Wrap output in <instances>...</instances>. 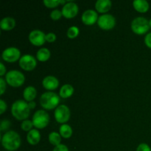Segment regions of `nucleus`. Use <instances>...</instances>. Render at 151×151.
I'll return each mask as SVG.
<instances>
[{
    "mask_svg": "<svg viewBox=\"0 0 151 151\" xmlns=\"http://www.w3.org/2000/svg\"><path fill=\"white\" fill-rule=\"evenodd\" d=\"M134 9L139 13H145L149 10V3L146 0H134L133 1Z\"/></svg>",
    "mask_w": 151,
    "mask_h": 151,
    "instance_id": "18",
    "label": "nucleus"
},
{
    "mask_svg": "<svg viewBox=\"0 0 151 151\" xmlns=\"http://www.w3.org/2000/svg\"><path fill=\"white\" fill-rule=\"evenodd\" d=\"M44 5L49 8H54L60 4V0H44Z\"/></svg>",
    "mask_w": 151,
    "mask_h": 151,
    "instance_id": "26",
    "label": "nucleus"
},
{
    "mask_svg": "<svg viewBox=\"0 0 151 151\" xmlns=\"http://www.w3.org/2000/svg\"><path fill=\"white\" fill-rule=\"evenodd\" d=\"M29 109L28 103L23 100H16L11 106V114L18 120H25L29 115Z\"/></svg>",
    "mask_w": 151,
    "mask_h": 151,
    "instance_id": "2",
    "label": "nucleus"
},
{
    "mask_svg": "<svg viewBox=\"0 0 151 151\" xmlns=\"http://www.w3.org/2000/svg\"><path fill=\"white\" fill-rule=\"evenodd\" d=\"M37 91L35 87L32 86L26 87L23 91V97L25 101H27L28 103L31 101H33L34 99L36 97Z\"/></svg>",
    "mask_w": 151,
    "mask_h": 151,
    "instance_id": "19",
    "label": "nucleus"
},
{
    "mask_svg": "<svg viewBox=\"0 0 151 151\" xmlns=\"http://www.w3.org/2000/svg\"><path fill=\"white\" fill-rule=\"evenodd\" d=\"M42 85L44 88L50 91L55 90L59 86V81L57 78L52 75H48L43 79Z\"/></svg>",
    "mask_w": 151,
    "mask_h": 151,
    "instance_id": "14",
    "label": "nucleus"
},
{
    "mask_svg": "<svg viewBox=\"0 0 151 151\" xmlns=\"http://www.w3.org/2000/svg\"><path fill=\"white\" fill-rule=\"evenodd\" d=\"M6 90V83L5 81L2 78H0V94L2 95Z\"/></svg>",
    "mask_w": 151,
    "mask_h": 151,
    "instance_id": "31",
    "label": "nucleus"
},
{
    "mask_svg": "<svg viewBox=\"0 0 151 151\" xmlns=\"http://www.w3.org/2000/svg\"><path fill=\"white\" fill-rule=\"evenodd\" d=\"M28 106H29V109H34L35 108V106H36V103H35L34 101H31L28 103Z\"/></svg>",
    "mask_w": 151,
    "mask_h": 151,
    "instance_id": "36",
    "label": "nucleus"
},
{
    "mask_svg": "<svg viewBox=\"0 0 151 151\" xmlns=\"http://www.w3.org/2000/svg\"><path fill=\"white\" fill-rule=\"evenodd\" d=\"M98 18L97 12L91 9H88L83 12L81 19L86 25H93L96 22H97Z\"/></svg>",
    "mask_w": 151,
    "mask_h": 151,
    "instance_id": "13",
    "label": "nucleus"
},
{
    "mask_svg": "<svg viewBox=\"0 0 151 151\" xmlns=\"http://www.w3.org/2000/svg\"><path fill=\"white\" fill-rule=\"evenodd\" d=\"M56 38V35L54 33V32H49L46 35V41L49 43H53L55 41Z\"/></svg>",
    "mask_w": 151,
    "mask_h": 151,
    "instance_id": "29",
    "label": "nucleus"
},
{
    "mask_svg": "<svg viewBox=\"0 0 151 151\" xmlns=\"http://www.w3.org/2000/svg\"><path fill=\"white\" fill-rule=\"evenodd\" d=\"M49 142L50 144L54 145L55 147L60 145L61 142V136L60 134L57 132H52L49 134Z\"/></svg>",
    "mask_w": 151,
    "mask_h": 151,
    "instance_id": "23",
    "label": "nucleus"
},
{
    "mask_svg": "<svg viewBox=\"0 0 151 151\" xmlns=\"http://www.w3.org/2000/svg\"><path fill=\"white\" fill-rule=\"evenodd\" d=\"M33 123H32V121L29 120V119H25L22 122V123L21 124V128L23 131H30L32 129V127H33Z\"/></svg>",
    "mask_w": 151,
    "mask_h": 151,
    "instance_id": "25",
    "label": "nucleus"
},
{
    "mask_svg": "<svg viewBox=\"0 0 151 151\" xmlns=\"http://www.w3.org/2000/svg\"><path fill=\"white\" fill-rule=\"evenodd\" d=\"M70 110L66 105H60L55 110V119L58 123L64 124L70 118Z\"/></svg>",
    "mask_w": 151,
    "mask_h": 151,
    "instance_id": "7",
    "label": "nucleus"
},
{
    "mask_svg": "<svg viewBox=\"0 0 151 151\" xmlns=\"http://www.w3.org/2000/svg\"><path fill=\"white\" fill-rule=\"evenodd\" d=\"M145 44L148 48L151 49V32H149L145 37Z\"/></svg>",
    "mask_w": 151,
    "mask_h": 151,
    "instance_id": "32",
    "label": "nucleus"
},
{
    "mask_svg": "<svg viewBox=\"0 0 151 151\" xmlns=\"http://www.w3.org/2000/svg\"><path fill=\"white\" fill-rule=\"evenodd\" d=\"M1 145L5 150L15 151L21 145V138L19 134L14 131L5 132L1 138Z\"/></svg>",
    "mask_w": 151,
    "mask_h": 151,
    "instance_id": "1",
    "label": "nucleus"
},
{
    "mask_svg": "<svg viewBox=\"0 0 151 151\" xmlns=\"http://www.w3.org/2000/svg\"><path fill=\"white\" fill-rule=\"evenodd\" d=\"M28 38L31 44L39 47L45 43L46 35L44 32L39 30V29H34L29 32Z\"/></svg>",
    "mask_w": 151,
    "mask_h": 151,
    "instance_id": "12",
    "label": "nucleus"
},
{
    "mask_svg": "<svg viewBox=\"0 0 151 151\" xmlns=\"http://www.w3.org/2000/svg\"><path fill=\"white\" fill-rule=\"evenodd\" d=\"M5 81L10 86L19 87L24 83L25 77L20 71L10 70L6 74Z\"/></svg>",
    "mask_w": 151,
    "mask_h": 151,
    "instance_id": "5",
    "label": "nucleus"
},
{
    "mask_svg": "<svg viewBox=\"0 0 151 151\" xmlns=\"http://www.w3.org/2000/svg\"><path fill=\"white\" fill-rule=\"evenodd\" d=\"M60 103V97L53 91H47L41 94L40 97V104L47 110L56 109Z\"/></svg>",
    "mask_w": 151,
    "mask_h": 151,
    "instance_id": "3",
    "label": "nucleus"
},
{
    "mask_svg": "<svg viewBox=\"0 0 151 151\" xmlns=\"http://www.w3.org/2000/svg\"><path fill=\"white\" fill-rule=\"evenodd\" d=\"M137 151H151V148L150 146L146 143H141L137 147Z\"/></svg>",
    "mask_w": 151,
    "mask_h": 151,
    "instance_id": "30",
    "label": "nucleus"
},
{
    "mask_svg": "<svg viewBox=\"0 0 151 151\" xmlns=\"http://www.w3.org/2000/svg\"><path fill=\"white\" fill-rule=\"evenodd\" d=\"M97 24L101 29L109 30L113 29L116 25V19L111 14H103L98 18Z\"/></svg>",
    "mask_w": 151,
    "mask_h": 151,
    "instance_id": "8",
    "label": "nucleus"
},
{
    "mask_svg": "<svg viewBox=\"0 0 151 151\" xmlns=\"http://www.w3.org/2000/svg\"><path fill=\"white\" fill-rule=\"evenodd\" d=\"M52 151H69V149H68L67 146L66 145H63V144H60L59 145L55 147Z\"/></svg>",
    "mask_w": 151,
    "mask_h": 151,
    "instance_id": "33",
    "label": "nucleus"
},
{
    "mask_svg": "<svg viewBox=\"0 0 151 151\" xmlns=\"http://www.w3.org/2000/svg\"><path fill=\"white\" fill-rule=\"evenodd\" d=\"M32 123L38 129H42L47 127L50 122V115L46 111L38 110L32 116Z\"/></svg>",
    "mask_w": 151,
    "mask_h": 151,
    "instance_id": "6",
    "label": "nucleus"
},
{
    "mask_svg": "<svg viewBox=\"0 0 151 151\" xmlns=\"http://www.w3.org/2000/svg\"><path fill=\"white\" fill-rule=\"evenodd\" d=\"M131 27L133 32L137 35L145 34L150 27L149 24V21L142 16L135 18L131 22Z\"/></svg>",
    "mask_w": 151,
    "mask_h": 151,
    "instance_id": "4",
    "label": "nucleus"
},
{
    "mask_svg": "<svg viewBox=\"0 0 151 151\" xmlns=\"http://www.w3.org/2000/svg\"><path fill=\"white\" fill-rule=\"evenodd\" d=\"M21 52L18 48L15 47H8L5 49L2 52L1 57L4 61H7L8 63H13V62L17 61L18 60L21 58Z\"/></svg>",
    "mask_w": 151,
    "mask_h": 151,
    "instance_id": "9",
    "label": "nucleus"
},
{
    "mask_svg": "<svg viewBox=\"0 0 151 151\" xmlns=\"http://www.w3.org/2000/svg\"><path fill=\"white\" fill-rule=\"evenodd\" d=\"M6 73V67L2 63H0V76L2 77Z\"/></svg>",
    "mask_w": 151,
    "mask_h": 151,
    "instance_id": "35",
    "label": "nucleus"
},
{
    "mask_svg": "<svg viewBox=\"0 0 151 151\" xmlns=\"http://www.w3.org/2000/svg\"><path fill=\"white\" fill-rule=\"evenodd\" d=\"M149 24H150V27H151V19L149 20Z\"/></svg>",
    "mask_w": 151,
    "mask_h": 151,
    "instance_id": "37",
    "label": "nucleus"
},
{
    "mask_svg": "<svg viewBox=\"0 0 151 151\" xmlns=\"http://www.w3.org/2000/svg\"><path fill=\"white\" fill-rule=\"evenodd\" d=\"M112 3L110 0H97L95 3V8L97 12L100 13H105L111 10Z\"/></svg>",
    "mask_w": 151,
    "mask_h": 151,
    "instance_id": "15",
    "label": "nucleus"
},
{
    "mask_svg": "<svg viewBox=\"0 0 151 151\" xmlns=\"http://www.w3.org/2000/svg\"><path fill=\"white\" fill-rule=\"evenodd\" d=\"M51 53L47 48H41L38 50L36 53V58L39 61L45 62L50 59Z\"/></svg>",
    "mask_w": 151,
    "mask_h": 151,
    "instance_id": "21",
    "label": "nucleus"
},
{
    "mask_svg": "<svg viewBox=\"0 0 151 151\" xmlns=\"http://www.w3.org/2000/svg\"><path fill=\"white\" fill-rule=\"evenodd\" d=\"M10 122L7 119H4L1 122V124H0V130H1V132H4V131H9V128H10Z\"/></svg>",
    "mask_w": 151,
    "mask_h": 151,
    "instance_id": "27",
    "label": "nucleus"
},
{
    "mask_svg": "<svg viewBox=\"0 0 151 151\" xmlns=\"http://www.w3.org/2000/svg\"><path fill=\"white\" fill-rule=\"evenodd\" d=\"M62 16H63L62 11H60V10H58V9L53 10L50 13V17L52 20H59L62 17Z\"/></svg>",
    "mask_w": 151,
    "mask_h": 151,
    "instance_id": "28",
    "label": "nucleus"
},
{
    "mask_svg": "<svg viewBox=\"0 0 151 151\" xmlns=\"http://www.w3.org/2000/svg\"><path fill=\"white\" fill-rule=\"evenodd\" d=\"M59 132L63 138H70L72 135V128H71L70 125H67V124H63L60 125V128H59Z\"/></svg>",
    "mask_w": 151,
    "mask_h": 151,
    "instance_id": "22",
    "label": "nucleus"
},
{
    "mask_svg": "<svg viewBox=\"0 0 151 151\" xmlns=\"http://www.w3.org/2000/svg\"><path fill=\"white\" fill-rule=\"evenodd\" d=\"M78 4L73 1H68L66 4H63V8H62V13L63 16L66 19H72L75 17L78 13Z\"/></svg>",
    "mask_w": 151,
    "mask_h": 151,
    "instance_id": "11",
    "label": "nucleus"
},
{
    "mask_svg": "<svg viewBox=\"0 0 151 151\" xmlns=\"http://www.w3.org/2000/svg\"><path fill=\"white\" fill-rule=\"evenodd\" d=\"M27 140L28 143L32 145H35L38 144L41 140V134L36 129H32L29 131L27 136Z\"/></svg>",
    "mask_w": 151,
    "mask_h": 151,
    "instance_id": "17",
    "label": "nucleus"
},
{
    "mask_svg": "<svg viewBox=\"0 0 151 151\" xmlns=\"http://www.w3.org/2000/svg\"><path fill=\"white\" fill-rule=\"evenodd\" d=\"M79 28L76 26H72L68 29L67 36L69 38H75L79 35Z\"/></svg>",
    "mask_w": 151,
    "mask_h": 151,
    "instance_id": "24",
    "label": "nucleus"
},
{
    "mask_svg": "<svg viewBox=\"0 0 151 151\" xmlns=\"http://www.w3.org/2000/svg\"><path fill=\"white\" fill-rule=\"evenodd\" d=\"M15 25H16V21L13 18L10 17V16L3 18L0 21V27L3 30H11L15 27Z\"/></svg>",
    "mask_w": 151,
    "mask_h": 151,
    "instance_id": "16",
    "label": "nucleus"
},
{
    "mask_svg": "<svg viewBox=\"0 0 151 151\" xmlns=\"http://www.w3.org/2000/svg\"><path fill=\"white\" fill-rule=\"evenodd\" d=\"M6 109H7V104H6L5 102L4 101V100L1 99V100H0V114H4Z\"/></svg>",
    "mask_w": 151,
    "mask_h": 151,
    "instance_id": "34",
    "label": "nucleus"
},
{
    "mask_svg": "<svg viewBox=\"0 0 151 151\" xmlns=\"http://www.w3.org/2000/svg\"><path fill=\"white\" fill-rule=\"evenodd\" d=\"M19 66L25 71H32L37 65L36 59L31 55H24L19 59Z\"/></svg>",
    "mask_w": 151,
    "mask_h": 151,
    "instance_id": "10",
    "label": "nucleus"
},
{
    "mask_svg": "<svg viewBox=\"0 0 151 151\" xmlns=\"http://www.w3.org/2000/svg\"><path fill=\"white\" fill-rule=\"evenodd\" d=\"M74 88L70 84H65L60 88V91H59V95L60 97L63 99L69 98L73 94Z\"/></svg>",
    "mask_w": 151,
    "mask_h": 151,
    "instance_id": "20",
    "label": "nucleus"
}]
</instances>
